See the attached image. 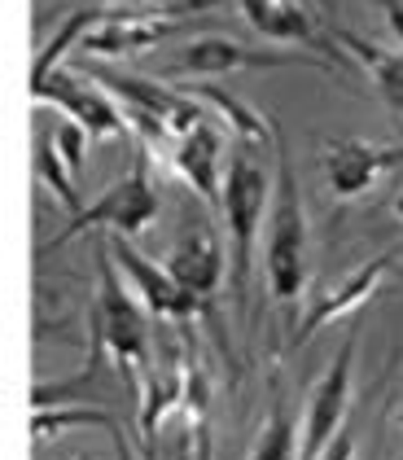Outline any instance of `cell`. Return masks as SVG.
<instances>
[{
    "label": "cell",
    "instance_id": "11",
    "mask_svg": "<svg viewBox=\"0 0 403 460\" xmlns=\"http://www.w3.org/2000/svg\"><path fill=\"white\" fill-rule=\"evenodd\" d=\"M228 141L215 123H197L193 132H184L180 141H171V172L211 207H223V163H228Z\"/></svg>",
    "mask_w": 403,
    "mask_h": 460
},
{
    "label": "cell",
    "instance_id": "6",
    "mask_svg": "<svg viewBox=\"0 0 403 460\" xmlns=\"http://www.w3.org/2000/svg\"><path fill=\"white\" fill-rule=\"evenodd\" d=\"M158 219V193H153V180H149V149H136V167L118 180L114 189H106L92 207L74 215L71 224L48 242V250H62L71 237L88 233V228H106V233H123V237H136L141 228H149Z\"/></svg>",
    "mask_w": 403,
    "mask_h": 460
},
{
    "label": "cell",
    "instance_id": "17",
    "mask_svg": "<svg viewBox=\"0 0 403 460\" xmlns=\"http://www.w3.org/2000/svg\"><path fill=\"white\" fill-rule=\"evenodd\" d=\"M188 97H197V102H211V106L223 114V123H228V137L232 141H246V145H281V132H276V123L267 119V114H258L250 110L241 97H232V93H223L215 84H193V88H184Z\"/></svg>",
    "mask_w": 403,
    "mask_h": 460
},
{
    "label": "cell",
    "instance_id": "3",
    "mask_svg": "<svg viewBox=\"0 0 403 460\" xmlns=\"http://www.w3.org/2000/svg\"><path fill=\"white\" fill-rule=\"evenodd\" d=\"M97 307H92V351L110 355L118 377L132 399H141V386L149 377V312L141 298L118 281L123 272H114L110 250L97 254Z\"/></svg>",
    "mask_w": 403,
    "mask_h": 460
},
{
    "label": "cell",
    "instance_id": "14",
    "mask_svg": "<svg viewBox=\"0 0 403 460\" xmlns=\"http://www.w3.org/2000/svg\"><path fill=\"white\" fill-rule=\"evenodd\" d=\"M386 272H395V254H372V259H364L360 268H351L342 281L333 285L329 294H320V298L311 303V312L302 316L298 333H293V342L302 347V342L316 338L325 324H333V320H342V316H355L368 298H372V289L381 285Z\"/></svg>",
    "mask_w": 403,
    "mask_h": 460
},
{
    "label": "cell",
    "instance_id": "18",
    "mask_svg": "<svg viewBox=\"0 0 403 460\" xmlns=\"http://www.w3.org/2000/svg\"><path fill=\"white\" fill-rule=\"evenodd\" d=\"M36 176L48 184V193L71 211V219L83 211V202H79V180L71 176V167L62 163V154H57V145L48 141V137H39L36 141Z\"/></svg>",
    "mask_w": 403,
    "mask_h": 460
},
{
    "label": "cell",
    "instance_id": "9",
    "mask_svg": "<svg viewBox=\"0 0 403 460\" xmlns=\"http://www.w3.org/2000/svg\"><path fill=\"white\" fill-rule=\"evenodd\" d=\"M351 368H355V333L337 347L325 377L316 382L307 412H302V434H298V460H320L329 443L346 429V403H351Z\"/></svg>",
    "mask_w": 403,
    "mask_h": 460
},
{
    "label": "cell",
    "instance_id": "13",
    "mask_svg": "<svg viewBox=\"0 0 403 460\" xmlns=\"http://www.w3.org/2000/svg\"><path fill=\"white\" fill-rule=\"evenodd\" d=\"M403 167V141L377 145V141H333L325 149V184L333 198H355L368 184H377L381 172Z\"/></svg>",
    "mask_w": 403,
    "mask_h": 460
},
{
    "label": "cell",
    "instance_id": "7",
    "mask_svg": "<svg viewBox=\"0 0 403 460\" xmlns=\"http://www.w3.org/2000/svg\"><path fill=\"white\" fill-rule=\"evenodd\" d=\"M106 250H110L114 268L123 272L127 289L141 298V307H145L149 316L184 320V316H197V312L206 307V303H202V298H197L188 285L176 281V272H171L167 263H153L149 254H141L132 237L110 233V237H106Z\"/></svg>",
    "mask_w": 403,
    "mask_h": 460
},
{
    "label": "cell",
    "instance_id": "23",
    "mask_svg": "<svg viewBox=\"0 0 403 460\" xmlns=\"http://www.w3.org/2000/svg\"><path fill=\"white\" fill-rule=\"evenodd\" d=\"M395 215H399V219H403V189H399V193H395Z\"/></svg>",
    "mask_w": 403,
    "mask_h": 460
},
{
    "label": "cell",
    "instance_id": "22",
    "mask_svg": "<svg viewBox=\"0 0 403 460\" xmlns=\"http://www.w3.org/2000/svg\"><path fill=\"white\" fill-rule=\"evenodd\" d=\"M381 13H386V22L399 36V49H403V0H381Z\"/></svg>",
    "mask_w": 403,
    "mask_h": 460
},
{
    "label": "cell",
    "instance_id": "15",
    "mask_svg": "<svg viewBox=\"0 0 403 460\" xmlns=\"http://www.w3.org/2000/svg\"><path fill=\"white\" fill-rule=\"evenodd\" d=\"M246 27L258 31L263 40H281V44H307V49H329L333 31L316 22V13L307 9V0H237Z\"/></svg>",
    "mask_w": 403,
    "mask_h": 460
},
{
    "label": "cell",
    "instance_id": "4",
    "mask_svg": "<svg viewBox=\"0 0 403 460\" xmlns=\"http://www.w3.org/2000/svg\"><path fill=\"white\" fill-rule=\"evenodd\" d=\"M88 75L110 93L123 119H127V132L136 141L145 145H158V141H180L184 132H193L206 114L197 106V97L188 93H171L153 79H141V75H114L106 66H88Z\"/></svg>",
    "mask_w": 403,
    "mask_h": 460
},
{
    "label": "cell",
    "instance_id": "12",
    "mask_svg": "<svg viewBox=\"0 0 403 460\" xmlns=\"http://www.w3.org/2000/svg\"><path fill=\"white\" fill-rule=\"evenodd\" d=\"M167 268L176 272V281L188 285L202 303L215 298V289L223 281V246L220 233L206 224V219H184L176 242H171V254H167Z\"/></svg>",
    "mask_w": 403,
    "mask_h": 460
},
{
    "label": "cell",
    "instance_id": "19",
    "mask_svg": "<svg viewBox=\"0 0 403 460\" xmlns=\"http://www.w3.org/2000/svg\"><path fill=\"white\" fill-rule=\"evenodd\" d=\"M250 460H298V447H293V421H290V412H285L281 399H272L267 417H263V425H258Z\"/></svg>",
    "mask_w": 403,
    "mask_h": 460
},
{
    "label": "cell",
    "instance_id": "20",
    "mask_svg": "<svg viewBox=\"0 0 403 460\" xmlns=\"http://www.w3.org/2000/svg\"><path fill=\"white\" fill-rule=\"evenodd\" d=\"M83 141H92V137H88L79 123H71V119H66V123L57 128V137H53V145H57V154H62V163L71 167L74 180H83Z\"/></svg>",
    "mask_w": 403,
    "mask_h": 460
},
{
    "label": "cell",
    "instance_id": "24",
    "mask_svg": "<svg viewBox=\"0 0 403 460\" xmlns=\"http://www.w3.org/2000/svg\"><path fill=\"white\" fill-rule=\"evenodd\" d=\"M395 277H399V281H403V268H399V263H395Z\"/></svg>",
    "mask_w": 403,
    "mask_h": 460
},
{
    "label": "cell",
    "instance_id": "21",
    "mask_svg": "<svg viewBox=\"0 0 403 460\" xmlns=\"http://www.w3.org/2000/svg\"><path fill=\"white\" fill-rule=\"evenodd\" d=\"M351 456H355V434H351V429H342L320 460H351Z\"/></svg>",
    "mask_w": 403,
    "mask_h": 460
},
{
    "label": "cell",
    "instance_id": "5",
    "mask_svg": "<svg viewBox=\"0 0 403 460\" xmlns=\"http://www.w3.org/2000/svg\"><path fill=\"white\" fill-rule=\"evenodd\" d=\"M220 0H153V4H101L97 22L88 27V36L79 40V53H97V58H132L141 49H153L158 40H167L184 18L215 9Z\"/></svg>",
    "mask_w": 403,
    "mask_h": 460
},
{
    "label": "cell",
    "instance_id": "10",
    "mask_svg": "<svg viewBox=\"0 0 403 460\" xmlns=\"http://www.w3.org/2000/svg\"><path fill=\"white\" fill-rule=\"evenodd\" d=\"M285 71V66H325L329 62H316L307 53H263V49H250L241 40L228 36H202L193 44H184L180 53L167 62V75H188V79H211V75H228V71Z\"/></svg>",
    "mask_w": 403,
    "mask_h": 460
},
{
    "label": "cell",
    "instance_id": "8",
    "mask_svg": "<svg viewBox=\"0 0 403 460\" xmlns=\"http://www.w3.org/2000/svg\"><path fill=\"white\" fill-rule=\"evenodd\" d=\"M31 97H36V102H48L53 110H62L92 141H110V137H123V132H127V119H123L118 102H114L92 75H71L57 66V71L31 79Z\"/></svg>",
    "mask_w": 403,
    "mask_h": 460
},
{
    "label": "cell",
    "instance_id": "1",
    "mask_svg": "<svg viewBox=\"0 0 403 460\" xmlns=\"http://www.w3.org/2000/svg\"><path fill=\"white\" fill-rule=\"evenodd\" d=\"M276 193V172L263 167V154L246 141H228V163H223V228H228V289L232 307L246 320L250 307V277H255V246L258 228L267 224Z\"/></svg>",
    "mask_w": 403,
    "mask_h": 460
},
{
    "label": "cell",
    "instance_id": "16",
    "mask_svg": "<svg viewBox=\"0 0 403 460\" xmlns=\"http://www.w3.org/2000/svg\"><path fill=\"white\" fill-rule=\"evenodd\" d=\"M333 44L346 58H355V66H364L377 97L403 119V49H381L372 40H360L355 31H333Z\"/></svg>",
    "mask_w": 403,
    "mask_h": 460
},
{
    "label": "cell",
    "instance_id": "2",
    "mask_svg": "<svg viewBox=\"0 0 403 460\" xmlns=\"http://www.w3.org/2000/svg\"><path fill=\"white\" fill-rule=\"evenodd\" d=\"M263 277L272 298L285 312H298L302 289H307V211H302V184L285 149V137L276 145V193L263 224Z\"/></svg>",
    "mask_w": 403,
    "mask_h": 460
}]
</instances>
